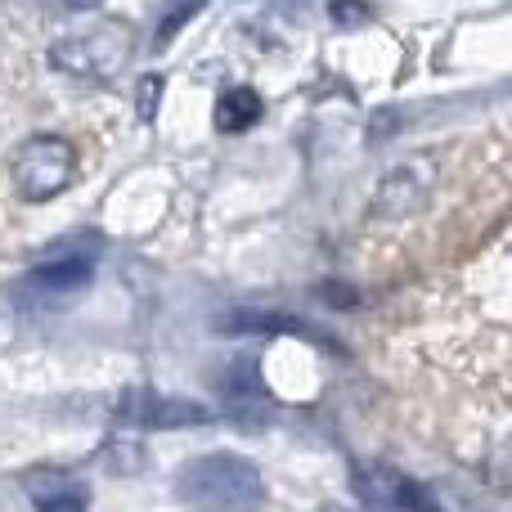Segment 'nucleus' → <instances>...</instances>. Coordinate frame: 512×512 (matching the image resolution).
Returning a JSON list of instances; mask_svg holds the SVG:
<instances>
[{
    "instance_id": "f257e3e1",
    "label": "nucleus",
    "mask_w": 512,
    "mask_h": 512,
    "mask_svg": "<svg viewBox=\"0 0 512 512\" xmlns=\"http://www.w3.org/2000/svg\"><path fill=\"white\" fill-rule=\"evenodd\" d=\"M436 234L382 351L454 450L512 463V144H481Z\"/></svg>"
},
{
    "instance_id": "f03ea898",
    "label": "nucleus",
    "mask_w": 512,
    "mask_h": 512,
    "mask_svg": "<svg viewBox=\"0 0 512 512\" xmlns=\"http://www.w3.org/2000/svg\"><path fill=\"white\" fill-rule=\"evenodd\" d=\"M176 495L194 512H256L265 504V481L252 459L203 454V459H189L180 468Z\"/></svg>"
},
{
    "instance_id": "7ed1b4c3",
    "label": "nucleus",
    "mask_w": 512,
    "mask_h": 512,
    "mask_svg": "<svg viewBox=\"0 0 512 512\" xmlns=\"http://www.w3.org/2000/svg\"><path fill=\"white\" fill-rule=\"evenodd\" d=\"M77 180V149L63 135H32L14 158V185L27 203H50Z\"/></svg>"
},
{
    "instance_id": "20e7f679",
    "label": "nucleus",
    "mask_w": 512,
    "mask_h": 512,
    "mask_svg": "<svg viewBox=\"0 0 512 512\" xmlns=\"http://www.w3.org/2000/svg\"><path fill=\"white\" fill-rule=\"evenodd\" d=\"M126 59V36L117 27H99V32L59 36L50 45V63L72 77H113Z\"/></svg>"
},
{
    "instance_id": "39448f33",
    "label": "nucleus",
    "mask_w": 512,
    "mask_h": 512,
    "mask_svg": "<svg viewBox=\"0 0 512 512\" xmlns=\"http://www.w3.org/2000/svg\"><path fill=\"white\" fill-rule=\"evenodd\" d=\"M360 495L373 512H441L418 481H409L405 472L387 468V463L360 472Z\"/></svg>"
},
{
    "instance_id": "423d86ee",
    "label": "nucleus",
    "mask_w": 512,
    "mask_h": 512,
    "mask_svg": "<svg viewBox=\"0 0 512 512\" xmlns=\"http://www.w3.org/2000/svg\"><path fill=\"white\" fill-rule=\"evenodd\" d=\"M23 490H27V499H32L36 512H86L90 508V490L81 486L72 472H59V468L27 472Z\"/></svg>"
},
{
    "instance_id": "0eeeda50",
    "label": "nucleus",
    "mask_w": 512,
    "mask_h": 512,
    "mask_svg": "<svg viewBox=\"0 0 512 512\" xmlns=\"http://www.w3.org/2000/svg\"><path fill=\"white\" fill-rule=\"evenodd\" d=\"M122 418L144 427H194V423H207V409L194 405V400H162L153 391H131L122 400Z\"/></svg>"
},
{
    "instance_id": "6e6552de",
    "label": "nucleus",
    "mask_w": 512,
    "mask_h": 512,
    "mask_svg": "<svg viewBox=\"0 0 512 512\" xmlns=\"http://www.w3.org/2000/svg\"><path fill=\"white\" fill-rule=\"evenodd\" d=\"M261 95L248 86H230L221 90V99H216V126L221 131H248V126L261 122Z\"/></svg>"
},
{
    "instance_id": "1a4fd4ad",
    "label": "nucleus",
    "mask_w": 512,
    "mask_h": 512,
    "mask_svg": "<svg viewBox=\"0 0 512 512\" xmlns=\"http://www.w3.org/2000/svg\"><path fill=\"white\" fill-rule=\"evenodd\" d=\"M90 279V261L86 256H54V261H45V265H36L32 270V288H41V292H72V288H81V283Z\"/></svg>"
},
{
    "instance_id": "9d476101",
    "label": "nucleus",
    "mask_w": 512,
    "mask_h": 512,
    "mask_svg": "<svg viewBox=\"0 0 512 512\" xmlns=\"http://www.w3.org/2000/svg\"><path fill=\"white\" fill-rule=\"evenodd\" d=\"M207 0H176V5L167 9V14H162V27H158V41H171V36L180 32V27L189 23V18L198 14V9H203Z\"/></svg>"
},
{
    "instance_id": "9b49d317",
    "label": "nucleus",
    "mask_w": 512,
    "mask_h": 512,
    "mask_svg": "<svg viewBox=\"0 0 512 512\" xmlns=\"http://www.w3.org/2000/svg\"><path fill=\"white\" fill-rule=\"evenodd\" d=\"M158 90H162L158 77H144V81H140V117H144V122H153V108H158Z\"/></svg>"
},
{
    "instance_id": "f8f14e48",
    "label": "nucleus",
    "mask_w": 512,
    "mask_h": 512,
    "mask_svg": "<svg viewBox=\"0 0 512 512\" xmlns=\"http://www.w3.org/2000/svg\"><path fill=\"white\" fill-rule=\"evenodd\" d=\"M63 5H68V9H95L99 0H63Z\"/></svg>"
}]
</instances>
